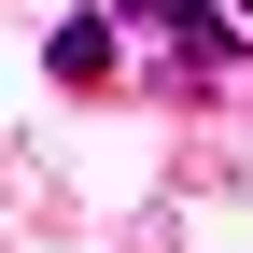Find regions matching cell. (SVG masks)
<instances>
[{"label":"cell","instance_id":"obj_1","mask_svg":"<svg viewBox=\"0 0 253 253\" xmlns=\"http://www.w3.org/2000/svg\"><path fill=\"white\" fill-rule=\"evenodd\" d=\"M99 14H141L155 42H183L197 71H225V56H239V14H225V0H99Z\"/></svg>","mask_w":253,"mask_h":253},{"label":"cell","instance_id":"obj_2","mask_svg":"<svg viewBox=\"0 0 253 253\" xmlns=\"http://www.w3.org/2000/svg\"><path fill=\"white\" fill-rule=\"evenodd\" d=\"M56 84H113V14H99V0L56 28Z\"/></svg>","mask_w":253,"mask_h":253},{"label":"cell","instance_id":"obj_3","mask_svg":"<svg viewBox=\"0 0 253 253\" xmlns=\"http://www.w3.org/2000/svg\"><path fill=\"white\" fill-rule=\"evenodd\" d=\"M225 14H253V0H225Z\"/></svg>","mask_w":253,"mask_h":253}]
</instances>
